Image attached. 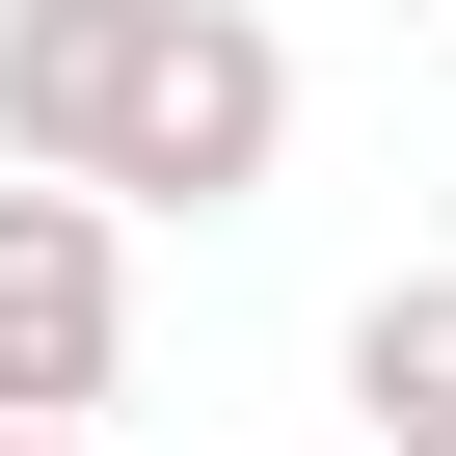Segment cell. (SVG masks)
<instances>
[{
	"instance_id": "obj_1",
	"label": "cell",
	"mask_w": 456,
	"mask_h": 456,
	"mask_svg": "<svg viewBox=\"0 0 456 456\" xmlns=\"http://www.w3.org/2000/svg\"><path fill=\"white\" fill-rule=\"evenodd\" d=\"M0 161L108 215H269L296 28L269 0H0Z\"/></svg>"
},
{
	"instance_id": "obj_2",
	"label": "cell",
	"mask_w": 456,
	"mask_h": 456,
	"mask_svg": "<svg viewBox=\"0 0 456 456\" xmlns=\"http://www.w3.org/2000/svg\"><path fill=\"white\" fill-rule=\"evenodd\" d=\"M108 376H134V215L0 161V429H81Z\"/></svg>"
},
{
	"instance_id": "obj_3",
	"label": "cell",
	"mask_w": 456,
	"mask_h": 456,
	"mask_svg": "<svg viewBox=\"0 0 456 456\" xmlns=\"http://www.w3.org/2000/svg\"><path fill=\"white\" fill-rule=\"evenodd\" d=\"M349 429H456V269H376L349 296Z\"/></svg>"
},
{
	"instance_id": "obj_4",
	"label": "cell",
	"mask_w": 456,
	"mask_h": 456,
	"mask_svg": "<svg viewBox=\"0 0 456 456\" xmlns=\"http://www.w3.org/2000/svg\"><path fill=\"white\" fill-rule=\"evenodd\" d=\"M0 456H81V429H0Z\"/></svg>"
},
{
	"instance_id": "obj_5",
	"label": "cell",
	"mask_w": 456,
	"mask_h": 456,
	"mask_svg": "<svg viewBox=\"0 0 456 456\" xmlns=\"http://www.w3.org/2000/svg\"><path fill=\"white\" fill-rule=\"evenodd\" d=\"M376 456H456V429H376Z\"/></svg>"
}]
</instances>
